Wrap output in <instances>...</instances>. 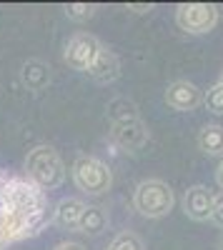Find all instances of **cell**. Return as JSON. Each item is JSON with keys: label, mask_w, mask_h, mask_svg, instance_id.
Listing matches in <instances>:
<instances>
[{"label": "cell", "mask_w": 223, "mask_h": 250, "mask_svg": "<svg viewBox=\"0 0 223 250\" xmlns=\"http://www.w3.org/2000/svg\"><path fill=\"white\" fill-rule=\"evenodd\" d=\"M108 250H146V245H143V240H140L135 233L123 230V233H118L113 238V243H111Z\"/></svg>", "instance_id": "cell-17"}, {"label": "cell", "mask_w": 223, "mask_h": 250, "mask_svg": "<svg viewBox=\"0 0 223 250\" xmlns=\"http://www.w3.org/2000/svg\"><path fill=\"white\" fill-rule=\"evenodd\" d=\"M70 175H73L75 188L83 190L86 195H103L113 185V173L108 168V163H103L100 158H93V155L75 158Z\"/></svg>", "instance_id": "cell-4"}, {"label": "cell", "mask_w": 223, "mask_h": 250, "mask_svg": "<svg viewBox=\"0 0 223 250\" xmlns=\"http://www.w3.org/2000/svg\"><path fill=\"white\" fill-rule=\"evenodd\" d=\"M213 193L208 190L206 185H191L186 195H183V213L196 220V223H203V220H211V213H213Z\"/></svg>", "instance_id": "cell-10"}, {"label": "cell", "mask_w": 223, "mask_h": 250, "mask_svg": "<svg viewBox=\"0 0 223 250\" xmlns=\"http://www.w3.org/2000/svg\"><path fill=\"white\" fill-rule=\"evenodd\" d=\"M148 125L140 118H128L120 123H111V140L126 153H138L148 143Z\"/></svg>", "instance_id": "cell-8"}, {"label": "cell", "mask_w": 223, "mask_h": 250, "mask_svg": "<svg viewBox=\"0 0 223 250\" xmlns=\"http://www.w3.org/2000/svg\"><path fill=\"white\" fill-rule=\"evenodd\" d=\"M216 183H218V188L223 190V158H221V163H218V168H216Z\"/></svg>", "instance_id": "cell-22"}, {"label": "cell", "mask_w": 223, "mask_h": 250, "mask_svg": "<svg viewBox=\"0 0 223 250\" xmlns=\"http://www.w3.org/2000/svg\"><path fill=\"white\" fill-rule=\"evenodd\" d=\"M176 205L171 185L158 180V178H148L140 180L133 190V208L143 215V218H166Z\"/></svg>", "instance_id": "cell-2"}, {"label": "cell", "mask_w": 223, "mask_h": 250, "mask_svg": "<svg viewBox=\"0 0 223 250\" xmlns=\"http://www.w3.org/2000/svg\"><path fill=\"white\" fill-rule=\"evenodd\" d=\"M166 103H168V108H173L178 113H188L203 103V93L191 80H173L166 88Z\"/></svg>", "instance_id": "cell-9"}, {"label": "cell", "mask_w": 223, "mask_h": 250, "mask_svg": "<svg viewBox=\"0 0 223 250\" xmlns=\"http://www.w3.org/2000/svg\"><path fill=\"white\" fill-rule=\"evenodd\" d=\"M66 15H68V20H73V23H86V20H90L95 15V5H90V3H70V5H66Z\"/></svg>", "instance_id": "cell-18"}, {"label": "cell", "mask_w": 223, "mask_h": 250, "mask_svg": "<svg viewBox=\"0 0 223 250\" xmlns=\"http://www.w3.org/2000/svg\"><path fill=\"white\" fill-rule=\"evenodd\" d=\"M0 200L8 203L23 215H35V213H48V203L40 188H35L28 178H5L3 195Z\"/></svg>", "instance_id": "cell-5"}, {"label": "cell", "mask_w": 223, "mask_h": 250, "mask_svg": "<svg viewBox=\"0 0 223 250\" xmlns=\"http://www.w3.org/2000/svg\"><path fill=\"white\" fill-rule=\"evenodd\" d=\"M203 105H206L211 113L223 115V88L218 85V83H216L213 88L206 90V95H203Z\"/></svg>", "instance_id": "cell-19"}, {"label": "cell", "mask_w": 223, "mask_h": 250, "mask_svg": "<svg viewBox=\"0 0 223 250\" xmlns=\"http://www.w3.org/2000/svg\"><path fill=\"white\" fill-rule=\"evenodd\" d=\"M20 83H23V88L38 93V90H45L50 85V68L48 62H43L40 58H30L23 62V68H20Z\"/></svg>", "instance_id": "cell-13"}, {"label": "cell", "mask_w": 223, "mask_h": 250, "mask_svg": "<svg viewBox=\"0 0 223 250\" xmlns=\"http://www.w3.org/2000/svg\"><path fill=\"white\" fill-rule=\"evenodd\" d=\"M48 213H35V215H23L8 203L0 200V248L10 243H18L23 238L38 235L48 223Z\"/></svg>", "instance_id": "cell-3"}, {"label": "cell", "mask_w": 223, "mask_h": 250, "mask_svg": "<svg viewBox=\"0 0 223 250\" xmlns=\"http://www.w3.org/2000/svg\"><path fill=\"white\" fill-rule=\"evenodd\" d=\"M3 185H5V175H0V195H3Z\"/></svg>", "instance_id": "cell-24"}, {"label": "cell", "mask_w": 223, "mask_h": 250, "mask_svg": "<svg viewBox=\"0 0 223 250\" xmlns=\"http://www.w3.org/2000/svg\"><path fill=\"white\" fill-rule=\"evenodd\" d=\"M216 250H223V233H221V238H218V243H216Z\"/></svg>", "instance_id": "cell-23"}, {"label": "cell", "mask_w": 223, "mask_h": 250, "mask_svg": "<svg viewBox=\"0 0 223 250\" xmlns=\"http://www.w3.org/2000/svg\"><path fill=\"white\" fill-rule=\"evenodd\" d=\"M53 250H88V248L80 245V243H73V240H66V243H58Z\"/></svg>", "instance_id": "cell-21"}, {"label": "cell", "mask_w": 223, "mask_h": 250, "mask_svg": "<svg viewBox=\"0 0 223 250\" xmlns=\"http://www.w3.org/2000/svg\"><path fill=\"white\" fill-rule=\"evenodd\" d=\"M211 220H213L218 228H223V193H218V195L213 198V213H211Z\"/></svg>", "instance_id": "cell-20"}, {"label": "cell", "mask_w": 223, "mask_h": 250, "mask_svg": "<svg viewBox=\"0 0 223 250\" xmlns=\"http://www.w3.org/2000/svg\"><path fill=\"white\" fill-rule=\"evenodd\" d=\"M176 25L188 35H206L218 25V8L211 3H180L176 8Z\"/></svg>", "instance_id": "cell-6"}, {"label": "cell", "mask_w": 223, "mask_h": 250, "mask_svg": "<svg viewBox=\"0 0 223 250\" xmlns=\"http://www.w3.org/2000/svg\"><path fill=\"white\" fill-rule=\"evenodd\" d=\"M88 75L98 83V85H111V83H115L120 78V60H118V55L103 45V50H100V55L95 58Z\"/></svg>", "instance_id": "cell-12"}, {"label": "cell", "mask_w": 223, "mask_h": 250, "mask_svg": "<svg viewBox=\"0 0 223 250\" xmlns=\"http://www.w3.org/2000/svg\"><path fill=\"white\" fill-rule=\"evenodd\" d=\"M106 225H108L106 208H100V205H86L83 215H80V223H78V230L86 233V235H98V233L106 230Z\"/></svg>", "instance_id": "cell-15"}, {"label": "cell", "mask_w": 223, "mask_h": 250, "mask_svg": "<svg viewBox=\"0 0 223 250\" xmlns=\"http://www.w3.org/2000/svg\"><path fill=\"white\" fill-rule=\"evenodd\" d=\"M218 85L223 88V70H221V78H218Z\"/></svg>", "instance_id": "cell-25"}, {"label": "cell", "mask_w": 223, "mask_h": 250, "mask_svg": "<svg viewBox=\"0 0 223 250\" xmlns=\"http://www.w3.org/2000/svg\"><path fill=\"white\" fill-rule=\"evenodd\" d=\"M108 118L111 123H120V120H128V118H140L135 103H131L128 98H113L108 103Z\"/></svg>", "instance_id": "cell-16"}, {"label": "cell", "mask_w": 223, "mask_h": 250, "mask_svg": "<svg viewBox=\"0 0 223 250\" xmlns=\"http://www.w3.org/2000/svg\"><path fill=\"white\" fill-rule=\"evenodd\" d=\"M100 50H103V43L90 35V33H75L68 38V43L63 48V60L66 65L78 70V73H88L93 68L95 58L100 55Z\"/></svg>", "instance_id": "cell-7"}, {"label": "cell", "mask_w": 223, "mask_h": 250, "mask_svg": "<svg viewBox=\"0 0 223 250\" xmlns=\"http://www.w3.org/2000/svg\"><path fill=\"white\" fill-rule=\"evenodd\" d=\"M196 143H198L201 153H206V155H221L223 158V125H218V123L203 125V128L198 130Z\"/></svg>", "instance_id": "cell-14"}, {"label": "cell", "mask_w": 223, "mask_h": 250, "mask_svg": "<svg viewBox=\"0 0 223 250\" xmlns=\"http://www.w3.org/2000/svg\"><path fill=\"white\" fill-rule=\"evenodd\" d=\"M23 170H25V178L40 190H53V188L63 185L66 180V163L53 145H35V148H30L23 163Z\"/></svg>", "instance_id": "cell-1"}, {"label": "cell", "mask_w": 223, "mask_h": 250, "mask_svg": "<svg viewBox=\"0 0 223 250\" xmlns=\"http://www.w3.org/2000/svg\"><path fill=\"white\" fill-rule=\"evenodd\" d=\"M83 210H86V203L80 198H63L55 203L53 213H50V223L60 228V230H78Z\"/></svg>", "instance_id": "cell-11"}]
</instances>
